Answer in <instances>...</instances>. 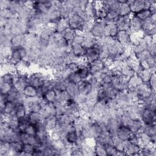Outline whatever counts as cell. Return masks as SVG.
Instances as JSON below:
<instances>
[{"label":"cell","instance_id":"6da1fadb","mask_svg":"<svg viewBox=\"0 0 156 156\" xmlns=\"http://www.w3.org/2000/svg\"><path fill=\"white\" fill-rule=\"evenodd\" d=\"M129 5L132 14H135L144 9H150L153 6H155L156 1H127Z\"/></svg>","mask_w":156,"mask_h":156},{"label":"cell","instance_id":"7a4b0ae2","mask_svg":"<svg viewBox=\"0 0 156 156\" xmlns=\"http://www.w3.org/2000/svg\"><path fill=\"white\" fill-rule=\"evenodd\" d=\"M105 22L101 20L92 21L89 31L98 40L104 38V27Z\"/></svg>","mask_w":156,"mask_h":156},{"label":"cell","instance_id":"3957f363","mask_svg":"<svg viewBox=\"0 0 156 156\" xmlns=\"http://www.w3.org/2000/svg\"><path fill=\"white\" fill-rule=\"evenodd\" d=\"M136 136L135 134L127 126L124 125H120L116 129L115 137L123 141H130Z\"/></svg>","mask_w":156,"mask_h":156},{"label":"cell","instance_id":"277c9868","mask_svg":"<svg viewBox=\"0 0 156 156\" xmlns=\"http://www.w3.org/2000/svg\"><path fill=\"white\" fill-rule=\"evenodd\" d=\"M47 76L41 72H33L28 74L27 82L29 85H33L35 87L42 86L46 80Z\"/></svg>","mask_w":156,"mask_h":156},{"label":"cell","instance_id":"5b68a950","mask_svg":"<svg viewBox=\"0 0 156 156\" xmlns=\"http://www.w3.org/2000/svg\"><path fill=\"white\" fill-rule=\"evenodd\" d=\"M87 48L83 44L72 42L70 44L69 51L74 57L79 60L85 58Z\"/></svg>","mask_w":156,"mask_h":156},{"label":"cell","instance_id":"8992f818","mask_svg":"<svg viewBox=\"0 0 156 156\" xmlns=\"http://www.w3.org/2000/svg\"><path fill=\"white\" fill-rule=\"evenodd\" d=\"M140 119L143 124H152L155 121V110L150 108H144L143 110Z\"/></svg>","mask_w":156,"mask_h":156},{"label":"cell","instance_id":"52a82bcc","mask_svg":"<svg viewBox=\"0 0 156 156\" xmlns=\"http://www.w3.org/2000/svg\"><path fill=\"white\" fill-rule=\"evenodd\" d=\"M132 33L129 30H119L116 39L126 48H132L130 45Z\"/></svg>","mask_w":156,"mask_h":156},{"label":"cell","instance_id":"ba28073f","mask_svg":"<svg viewBox=\"0 0 156 156\" xmlns=\"http://www.w3.org/2000/svg\"><path fill=\"white\" fill-rule=\"evenodd\" d=\"M119 29L114 22H105L104 27V38H115Z\"/></svg>","mask_w":156,"mask_h":156},{"label":"cell","instance_id":"9c48e42d","mask_svg":"<svg viewBox=\"0 0 156 156\" xmlns=\"http://www.w3.org/2000/svg\"><path fill=\"white\" fill-rule=\"evenodd\" d=\"M91 74H95L102 72L107 66L104 60L99 58L88 63Z\"/></svg>","mask_w":156,"mask_h":156},{"label":"cell","instance_id":"30bf717a","mask_svg":"<svg viewBox=\"0 0 156 156\" xmlns=\"http://www.w3.org/2000/svg\"><path fill=\"white\" fill-rule=\"evenodd\" d=\"M96 7L97 1H88L84 9L85 15L90 21H93L96 20Z\"/></svg>","mask_w":156,"mask_h":156},{"label":"cell","instance_id":"8fae6325","mask_svg":"<svg viewBox=\"0 0 156 156\" xmlns=\"http://www.w3.org/2000/svg\"><path fill=\"white\" fill-rule=\"evenodd\" d=\"M132 15L126 16H119L118 17L115 23L119 30H129Z\"/></svg>","mask_w":156,"mask_h":156},{"label":"cell","instance_id":"7c38bea8","mask_svg":"<svg viewBox=\"0 0 156 156\" xmlns=\"http://www.w3.org/2000/svg\"><path fill=\"white\" fill-rule=\"evenodd\" d=\"M42 124L48 132L55 129L57 126V116L51 115L48 118H44Z\"/></svg>","mask_w":156,"mask_h":156},{"label":"cell","instance_id":"4fadbf2b","mask_svg":"<svg viewBox=\"0 0 156 156\" xmlns=\"http://www.w3.org/2000/svg\"><path fill=\"white\" fill-rule=\"evenodd\" d=\"M119 4L117 12L119 16H126L132 15L130 8L127 1H118Z\"/></svg>","mask_w":156,"mask_h":156},{"label":"cell","instance_id":"5bb4252c","mask_svg":"<svg viewBox=\"0 0 156 156\" xmlns=\"http://www.w3.org/2000/svg\"><path fill=\"white\" fill-rule=\"evenodd\" d=\"M155 14V6H154L150 9H144L135 14H132L135 17L138 18L141 20H144L149 18L152 15Z\"/></svg>","mask_w":156,"mask_h":156},{"label":"cell","instance_id":"9a60e30c","mask_svg":"<svg viewBox=\"0 0 156 156\" xmlns=\"http://www.w3.org/2000/svg\"><path fill=\"white\" fill-rule=\"evenodd\" d=\"M28 112L24 104V102H18L15 103L14 110L11 115H13L18 119L21 117L24 116Z\"/></svg>","mask_w":156,"mask_h":156},{"label":"cell","instance_id":"2e32d148","mask_svg":"<svg viewBox=\"0 0 156 156\" xmlns=\"http://www.w3.org/2000/svg\"><path fill=\"white\" fill-rule=\"evenodd\" d=\"M27 115L30 124L35 126H38L42 124L43 121V117L41 112H30L27 113Z\"/></svg>","mask_w":156,"mask_h":156},{"label":"cell","instance_id":"e0dca14e","mask_svg":"<svg viewBox=\"0 0 156 156\" xmlns=\"http://www.w3.org/2000/svg\"><path fill=\"white\" fill-rule=\"evenodd\" d=\"M142 20L132 15L129 31L131 33H138L141 32Z\"/></svg>","mask_w":156,"mask_h":156},{"label":"cell","instance_id":"ac0fdd59","mask_svg":"<svg viewBox=\"0 0 156 156\" xmlns=\"http://www.w3.org/2000/svg\"><path fill=\"white\" fill-rule=\"evenodd\" d=\"M22 94L25 99L37 98V88L33 85L28 84L23 90Z\"/></svg>","mask_w":156,"mask_h":156},{"label":"cell","instance_id":"d6986e66","mask_svg":"<svg viewBox=\"0 0 156 156\" xmlns=\"http://www.w3.org/2000/svg\"><path fill=\"white\" fill-rule=\"evenodd\" d=\"M127 86H128L127 90L136 88L137 87H138L139 85H140L143 83L136 73L129 77L127 79Z\"/></svg>","mask_w":156,"mask_h":156},{"label":"cell","instance_id":"ffe728a7","mask_svg":"<svg viewBox=\"0 0 156 156\" xmlns=\"http://www.w3.org/2000/svg\"><path fill=\"white\" fill-rule=\"evenodd\" d=\"M23 143L20 141H13L10 142V155H21Z\"/></svg>","mask_w":156,"mask_h":156},{"label":"cell","instance_id":"44dd1931","mask_svg":"<svg viewBox=\"0 0 156 156\" xmlns=\"http://www.w3.org/2000/svg\"><path fill=\"white\" fill-rule=\"evenodd\" d=\"M47 104L54 103L57 99V90L51 88L47 90L42 98Z\"/></svg>","mask_w":156,"mask_h":156},{"label":"cell","instance_id":"7402d4cb","mask_svg":"<svg viewBox=\"0 0 156 156\" xmlns=\"http://www.w3.org/2000/svg\"><path fill=\"white\" fill-rule=\"evenodd\" d=\"M79 138L78 132L76 129L71 130L66 133L65 141L68 144H75L77 143Z\"/></svg>","mask_w":156,"mask_h":156},{"label":"cell","instance_id":"603a6c76","mask_svg":"<svg viewBox=\"0 0 156 156\" xmlns=\"http://www.w3.org/2000/svg\"><path fill=\"white\" fill-rule=\"evenodd\" d=\"M77 32L68 27L61 34L63 38L70 44L75 38Z\"/></svg>","mask_w":156,"mask_h":156},{"label":"cell","instance_id":"cb8c5ba5","mask_svg":"<svg viewBox=\"0 0 156 156\" xmlns=\"http://www.w3.org/2000/svg\"><path fill=\"white\" fill-rule=\"evenodd\" d=\"M107 12L102 6L101 1L97 2V7L96 10V20L104 21L106 17Z\"/></svg>","mask_w":156,"mask_h":156},{"label":"cell","instance_id":"d4e9b609","mask_svg":"<svg viewBox=\"0 0 156 156\" xmlns=\"http://www.w3.org/2000/svg\"><path fill=\"white\" fill-rule=\"evenodd\" d=\"M152 73L154 72L150 69H140L137 71L136 74L138 75L143 83H147Z\"/></svg>","mask_w":156,"mask_h":156},{"label":"cell","instance_id":"484cf974","mask_svg":"<svg viewBox=\"0 0 156 156\" xmlns=\"http://www.w3.org/2000/svg\"><path fill=\"white\" fill-rule=\"evenodd\" d=\"M66 90L69 93L70 96L74 98V99L76 98V96L79 94L78 85H77V84L74 83H72V82H69L68 85H67Z\"/></svg>","mask_w":156,"mask_h":156},{"label":"cell","instance_id":"4316f807","mask_svg":"<svg viewBox=\"0 0 156 156\" xmlns=\"http://www.w3.org/2000/svg\"><path fill=\"white\" fill-rule=\"evenodd\" d=\"M68 27L69 26L67 20L62 19L54 25V29L55 32L62 34Z\"/></svg>","mask_w":156,"mask_h":156},{"label":"cell","instance_id":"83f0119b","mask_svg":"<svg viewBox=\"0 0 156 156\" xmlns=\"http://www.w3.org/2000/svg\"><path fill=\"white\" fill-rule=\"evenodd\" d=\"M35 147L32 144L26 143L23 144V151L21 152V155H33V153L35 151Z\"/></svg>","mask_w":156,"mask_h":156},{"label":"cell","instance_id":"f1b7e54d","mask_svg":"<svg viewBox=\"0 0 156 156\" xmlns=\"http://www.w3.org/2000/svg\"><path fill=\"white\" fill-rule=\"evenodd\" d=\"M94 155L100 156L107 155L105 145L96 143V144L94 146Z\"/></svg>","mask_w":156,"mask_h":156},{"label":"cell","instance_id":"f546056e","mask_svg":"<svg viewBox=\"0 0 156 156\" xmlns=\"http://www.w3.org/2000/svg\"><path fill=\"white\" fill-rule=\"evenodd\" d=\"M23 132L32 136H35L37 133V126L29 123L23 131Z\"/></svg>","mask_w":156,"mask_h":156},{"label":"cell","instance_id":"4dcf8cb0","mask_svg":"<svg viewBox=\"0 0 156 156\" xmlns=\"http://www.w3.org/2000/svg\"><path fill=\"white\" fill-rule=\"evenodd\" d=\"M13 88V84L7 83V82H1V84H0L1 94H7L9 91H10L12 90V89Z\"/></svg>","mask_w":156,"mask_h":156},{"label":"cell","instance_id":"1f68e13d","mask_svg":"<svg viewBox=\"0 0 156 156\" xmlns=\"http://www.w3.org/2000/svg\"><path fill=\"white\" fill-rule=\"evenodd\" d=\"M66 79L69 82H72V83H74L76 84H78L80 81L81 79L80 78V77L79 76V75L77 74L76 72H74V73H69L66 77Z\"/></svg>","mask_w":156,"mask_h":156},{"label":"cell","instance_id":"d6a6232c","mask_svg":"<svg viewBox=\"0 0 156 156\" xmlns=\"http://www.w3.org/2000/svg\"><path fill=\"white\" fill-rule=\"evenodd\" d=\"M107 155H116L117 151L112 144H107L105 145Z\"/></svg>","mask_w":156,"mask_h":156},{"label":"cell","instance_id":"836d02e7","mask_svg":"<svg viewBox=\"0 0 156 156\" xmlns=\"http://www.w3.org/2000/svg\"><path fill=\"white\" fill-rule=\"evenodd\" d=\"M147 84L149 87V88L151 89V90L155 93V72L152 73L148 82Z\"/></svg>","mask_w":156,"mask_h":156}]
</instances>
